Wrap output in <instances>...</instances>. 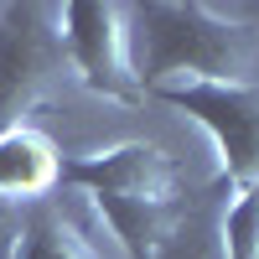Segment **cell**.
Here are the masks:
<instances>
[{
	"label": "cell",
	"mask_w": 259,
	"mask_h": 259,
	"mask_svg": "<svg viewBox=\"0 0 259 259\" xmlns=\"http://www.w3.org/2000/svg\"><path fill=\"white\" fill-rule=\"evenodd\" d=\"M21 223H26V212H21L16 202H6V197H0V259H16Z\"/></svg>",
	"instance_id": "obj_10"
},
{
	"label": "cell",
	"mask_w": 259,
	"mask_h": 259,
	"mask_svg": "<svg viewBox=\"0 0 259 259\" xmlns=\"http://www.w3.org/2000/svg\"><path fill=\"white\" fill-rule=\"evenodd\" d=\"M150 99L187 114L212 140L218 171L233 187H259V83H177Z\"/></svg>",
	"instance_id": "obj_2"
},
{
	"label": "cell",
	"mask_w": 259,
	"mask_h": 259,
	"mask_svg": "<svg viewBox=\"0 0 259 259\" xmlns=\"http://www.w3.org/2000/svg\"><path fill=\"white\" fill-rule=\"evenodd\" d=\"M52 187H62V156L47 130L11 124L0 130V197L6 202H36Z\"/></svg>",
	"instance_id": "obj_6"
},
{
	"label": "cell",
	"mask_w": 259,
	"mask_h": 259,
	"mask_svg": "<svg viewBox=\"0 0 259 259\" xmlns=\"http://www.w3.org/2000/svg\"><path fill=\"white\" fill-rule=\"evenodd\" d=\"M57 41L68 52L73 73L89 83L94 94L135 104V57H130V11L109 0H68L57 6Z\"/></svg>",
	"instance_id": "obj_3"
},
{
	"label": "cell",
	"mask_w": 259,
	"mask_h": 259,
	"mask_svg": "<svg viewBox=\"0 0 259 259\" xmlns=\"http://www.w3.org/2000/svg\"><path fill=\"white\" fill-rule=\"evenodd\" d=\"M62 182L78 187L83 197H130V202H171L177 187V166L161 145L124 140L104 150H83V156L62 161Z\"/></svg>",
	"instance_id": "obj_5"
},
{
	"label": "cell",
	"mask_w": 259,
	"mask_h": 259,
	"mask_svg": "<svg viewBox=\"0 0 259 259\" xmlns=\"http://www.w3.org/2000/svg\"><path fill=\"white\" fill-rule=\"evenodd\" d=\"M223 259H259V187H233L218 223Z\"/></svg>",
	"instance_id": "obj_9"
},
{
	"label": "cell",
	"mask_w": 259,
	"mask_h": 259,
	"mask_svg": "<svg viewBox=\"0 0 259 259\" xmlns=\"http://www.w3.org/2000/svg\"><path fill=\"white\" fill-rule=\"evenodd\" d=\"M16 259H94V254H89V239L57 207H31L26 223H21Z\"/></svg>",
	"instance_id": "obj_8"
},
{
	"label": "cell",
	"mask_w": 259,
	"mask_h": 259,
	"mask_svg": "<svg viewBox=\"0 0 259 259\" xmlns=\"http://www.w3.org/2000/svg\"><path fill=\"white\" fill-rule=\"evenodd\" d=\"M57 47V6L0 11V130H11L47 89Z\"/></svg>",
	"instance_id": "obj_4"
},
{
	"label": "cell",
	"mask_w": 259,
	"mask_h": 259,
	"mask_svg": "<svg viewBox=\"0 0 259 259\" xmlns=\"http://www.w3.org/2000/svg\"><path fill=\"white\" fill-rule=\"evenodd\" d=\"M99 218L109 223L119 249L130 259H161V249L177 233V207L171 202H130V197H89Z\"/></svg>",
	"instance_id": "obj_7"
},
{
	"label": "cell",
	"mask_w": 259,
	"mask_h": 259,
	"mask_svg": "<svg viewBox=\"0 0 259 259\" xmlns=\"http://www.w3.org/2000/svg\"><path fill=\"white\" fill-rule=\"evenodd\" d=\"M161 259H202V244H197V239H187V233L177 228V233H171V244L161 249Z\"/></svg>",
	"instance_id": "obj_11"
},
{
	"label": "cell",
	"mask_w": 259,
	"mask_h": 259,
	"mask_svg": "<svg viewBox=\"0 0 259 259\" xmlns=\"http://www.w3.org/2000/svg\"><path fill=\"white\" fill-rule=\"evenodd\" d=\"M130 11V57L140 94L177 83H249L254 31L202 0H145Z\"/></svg>",
	"instance_id": "obj_1"
}]
</instances>
